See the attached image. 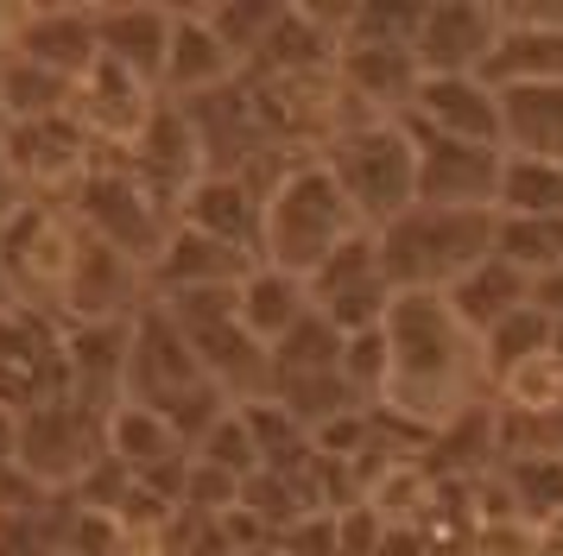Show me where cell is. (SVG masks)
Returning a JSON list of instances; mask_svg holds the SVG:
<instances>
[{"mask_svg": "<svg viewBox=\"0 0 563 556\" xmlns=\"http://www.w3.org/2000/svg\"><path fill=\"white\" fill-rule=\"evenodd\" d=\"M380 335H386V392L374 411L411 418L418 430L437 436L443 424H456L462 411L494 399L482 342L456 323V310L437 291H399Z\"/></svg>", "mask_w": 563, "mask_h": 556, "instance_id": "6da1fadb", "label": "cell"}, {"mask_svg": "<svg viewBox=\"0 0 563 556\" xmlns=\"http://www.w3.org/2000/svg\"><path fill=\"white\" fill-rule=\"evenodd\" d=\"M355 234H367L355 215V202L342 197V184L335 171L305 152V158H291L279 177H273V190L260 202V266H279V273L305 278L330 259L335 247H349Z\"/></svg>", "mask_w": 563, "mask_h": 556, "instance_id": "7a4b0ae2", "label": "cell"}, {"mask_svg": "<svg viewBox=\"0 0 563 556\" xmlns=\"http://www.w3.org/2000/svg\"><path fill=\"white\" fill-rule=\"evenodd\" d=\"M374 253H380V273L399 291H450L468 266H482L494 253V215L482 209H424L411 202L399 222H386L374 234Z\"/></svg>", "mask_w": 563, "mask_h": 556, "instance_id": "3957f363", "label": "cell"}, {"mask_svg": "<svg viewBox=\"0 0 563 556\" xmlns=\"http://www.w3.org/2000/svg\"><path fill=\"white\" fill-rule=\"evenodd\" d=\"M317 158L335 171L367 234H380L418 202V140L406 121H342Z\"/></svg>", "mask_w": 563, "mask_h": 556, "instance_id": "277c9868", "label": "cell"}, {"mask_svg": "<svg viewBox=\"0 0 563 556\" xmlns=\"http://www.w3.org/2000/svg\"><path fill=\"white\" fill-rule=\"evenodd\" d=\"M64 209L77 215V227L89 241L114 247L121 259H133V266H153L158 247H165L172 227H178V209L165 197H153L121 158H102V165L77 184V197L64 202Z\"/></svg>", "mask_w": 563, "mask_h": 556, "instance_id": "5b68a950", "label": "cell"}, {"mask_svg": "<svg viewBox=\"0 0 563 556\" xmlns=\"http://www.w3.org/2000/svg\"><path fill=\"white\" fill-rule=\"evenodd\" d=\"M77 253H82V227L64 202H38L20 197L0 222V259L20 285V303H38V310H57L64 285L77 273Z\"/></svg>", "mask_w": 563, "mask_h": 556, "instance_id": "8992f818", "label": "cell"}, {"mask_svg": "<svg viewBox=\"0 0 563 556\" xmlns=\"http://www.w3.org/2000/svg\"><path fill=\"white\" fill-rule=\"evenodd\" d=\"M0 158H7L13 190L20 197H38V202H70L82 177L102 165L96 140L70 121V108L64 114H38V121H20V126H0Z\"/></svg>", "mask_w": 563, "mask_h": 556, "instance_id": "52a82bcc", "label": "cell"}, {"mask_svg": "<svg viewBox=\"0 0 563 556\" xmlns=\"http://www.w3.org/2000/svg\"><path fill=\"white\" fill-rule=\"evenodd\" d=\"M70 399L64 374V316L38 303H13L0 316V404L7 411H38V404Z\"/></svg>", "mask_w": 563, "mask_h": 556, "instance_id": "ba28073f", "label": "cell"}, {"mask_svg": "<svg viewBox=\"0 0 563 556\" xmlns=\"http://www.w3.org/2000/svg\"><path fill=\"white\" fill-rule=\"evenodd\" d=\"M102 462V418L82 411L77 399L38 404L20 418V475H32L45 493H77L89 468Z\"/></svg>", "mask_w": 563, "mask_h": 556, "instance_id": "9c48e42d", "label": "cell"}, {"mask_svg": "<svg viewBox=\"0 0 563 556\" xmlns=\"http://www.w3.org/2000/svg\"><path fill=\"white\" fill-rule=\"evenodd\" d=\"M158 101H165V96H158L153 82H140L133 70H121V64L96 57V64L77 76V89H70V121L96 140V152H102V158H128L133 140L153 126Z\"/></svg>", "mask_w": 563, "mask_h": 556, "instance_id": "30bf717a", "label": "cell"}, {"mask_svg": "<svg viewBox=\"0 0 563 556\" xmlns=\"http://www.w3.org/2000/svg\"><path fill=\"white\" fill-rule=\"evenodd\" d=\"M310 310L330 316L342 335H367V329L386 323L393 310V285L380 273V253H374V234H355L349 247H335L317 273H310Z\"/></svg>", "mask_w": 563, "mask_h": 556, "instance_id": "8fae6325", "label": "cell"}, {"mask_svg": "<svg viewBox=\"0 0 563 556\" xmlns=\"http://www.w3.org/2000/svg\"><path fill=\"white\" fill-rule=\"evenodd\" d=\"M507 32V7H482V0H443L418 13L411 32V57L424 76H482L494 45Z\"/></svg>", "mask_w": 563, "mask_h": 556, "instance_id": "7c38bea8", "label": "cell"}, {"mask_svg": "<svg viewBox=\"0 0 563 556\" xmlns=\"http://www.w3.org/2000/svg\"><path fill=\"white\" fill-rule=\"evenodd\" d=\"M406 126L418 140H456V146H500V89L482 76H424L406 108Z\"/></svg>", "mask_w": 563, "mask_h": 556, "instance_id": "4fadbf2b", "label": "cell"}, {"mask_svg": "<svg viewBox=\"0 0 563 556\" xmlns=\"http://www.w3.org/2000/svg\"><path fill=\"white\" fill-rule=\"evenodd\" d=\"M241 82V57L222 45V32L209 25L203 7H178L172 13V45H165V70H158V96L190 108Z\"/></svg>", "mask_w": 563, "mask_h": 556, "instance_id": "5bb4252c", "label": "cell"}, {"mask_svg": "<svg viewBox=\"0 0 563 556\" xmlns=\"http://www.w3.org/2000/svg\"><path fill=\"white\" fill-rule=\"evenodd\" d=\"M102 455L128 480L153 487V493L172 475H184V468H190V443L165 424V411H153V404H140V399H121L102 418Z\"/></svg>", "mask_w": 563, "mask_h": 556, "instance_id": "9a60e30c", "label": "cell"}, {"mask_svg": "<svg viewBox=\"0 0 563 556\" xmlns=\"http://www.w3.org/2000/svg\"><path fill=\"white\" fill-rule=\"evenodd\" d=\"M190 386H209L203 367H197V354L184 342V329L146 303L140 316H133V348H128V399L140 404H172L184 399Z\"/></svg>", "mask_w": 563, "mask_h": 556, "instance_id": "2e32d148", "label": "cell"}, {"mask_svg": "<svg viewBox=\"0 0 563 556\" xmlns=\"http://www.w3.org/2000/svg\"><path fill=\"white\" fill-rule=\"evenodd\" d=\"M411 140H418V133H411ZM500 158H507V152H494V146L418 140V202H424V209H482V215H494Z\"/></svg>", "mask_w": 563, "mask_h": 556, "instance_id": "e0dca14e", "label": "cell"}, {"mask_svg": "<svg viewBox=\"0 0 563 556\" xmlns=\"http://www.w3.org/2000/svg\"><path fill=\"white\" fill-rule=\"evenodd\" d=\"M0 20L13 25V38H0V45L32 57L38 70L64 76L70 89L102 57V45H96V7H32V13H0Z\"/></svg>", "mask_w": 563, "mask_h": 556, "instance_id": "ac0fdd59", "label": "cell"}, {"mask_svg": "<svg viewBox=\"0 0 563 556\" xmlns=\"http://www.w3.org/2000/svg\"><path fill=\"white\" fill-rule=\"evenodd\" d=\"M128 348L133 323H64V374H70V399L82 411L108 418L128 399Z\"/></svg>", "mask_w": 563, "mask_h": 556, "instance_id": "d6986e66", "label": "cell"}, {"mask_svg": "<svg viewBox=\"0 0 563 556\" xmlns=\"http://www.w3.org/2000/svg\"><path fill=\"white\" fill-rule=\"evenodd\" d=\"M254 266H260L254 253L222 247V241H209V234L178 222L172 241L158 247V259L146 266V291H153V303L184 298V291H229V285H241Z\"/></svg>", "mask_w": 563, "mask_h": 556, "instance_id": "ffe728a7", "label": "cell"}, {"mask_svg": "<svg viewBox=\"0 0 563 556\" xmlns=\"http://www.w3.org/2000/svg\"><path fill=\"white\" fill-rule=\"evenodd\" d=\"M260 184L247 171H203L190 184V197H184L178 222L209 234V241H222V247H241L260 259Z\"/></svg>", "mask_w": 563, "mask_h": 556, "instance_id": "44dd1931", "label": "cell"}, {"mask_svg": "<svg viewBox=\"0 0 563 556\" xmlns=\"http://www.w3.org/2000/svg\"><path fill=\"white\" fill-rule=\"evenodd\" d=\"M172 13L178 7H96V45L108 64L133 70L140 82L158 89L165 70V45H172Z\"/></svg>", "mask_w": 563, "mask_h": 556, "instance_id": "7402d4cb", "label": "cell"}, {"mask_svg": "<svg viewBox=\"0 0 563 556\" xmlns=\"http://www.w3.org/2000/svg\"><path fill=\"white\" fill-rule=\"evenodd\" d=\"M234 316H241V329L254 335L260 348L273 354L310 316V285L279 273V266H254V273L234 285Z\"/></svg>", "mask_w": 563, "mask_h": 556, "instance_id": "603a6c76", "label": "cell"}, {"mask_svg": "<svg viewBox=\"0 0 563 556\" xmlns=\"http://www.w3.org/2000/svg\"><path fill=\"white\" fill-rule=\"evenodd\" d=\"M443 303H450V310H456V323L482 342L494 323H507L512 310H526V303H532V278L512 273L507 259H494V253H487L482 266H468V273L443 291Z\"/></svg>", "mask_w": 563, "mask_h": 556, "instance_id": "cb8c5ba5", "label": "cell"}, {"mask_svg": "<svg viewBox=\"0 0 563 556\" xmlns=\"http://www.w3.org/2000/svg\"><path fill=\"white\" fill-rule=\"evenodd\" d=\"M500 146L526 158H563V82L500 89Z\"/></svg>", "mask_w": 563, "mask_h": 556, "instance_id": "d4e9b609", "label": "cell"}, {"mask_svg": "<svg viewBox=\"0 0 563 556\" xmlns=\"http://www.w3.org/2000/svg\"><path fill=\"white\" fill-rule=\"evenodd\" d=\"M70 108V82L52 70H38L32 57L0 45V126L38 121V114H64Z\"/></svg>", "mask_w": 563, "mask_h": 556, "instance_id": "484cf974", "label": "cell"}, {"mask_svg": "<svg viewBox=\"0 0 563 556\" xmlns=\"http://www.w3.org/2000/svg\"><path fill=\"white\" fill-rule=\"evenodd\" d=\"M494 215H563V158L507 152V158H500Z\"/></svg>", "mask_w": 563, "mask_h": 556, "instance_id": "4316f807", "label": "cell"}, {"mask_svg": "<svg viewBox=\"0 0 563 556\" xmlns=\"http://www.w3.org/2000/svg\"><path fill=\"white\" fill-rule=\"evenodd\" d=\"M494 259L544 278L563 266V215H494Z\"/></svg>", "mask_w": 563, "mask_h": 556, "instance_id": "83f0119b", "label": "cell"}, {"mask_svg": "<svg viewBox=\"0 0 563 556\" xmlns=\"http://www.w3.org/2000/svg\"><path fill=\"white\" fill-rule=\"evenodd\" d=\"M342 348H349V335L330 316L310 310L305 323L273 348V379H330V374H342Z\"/></svg>", "mask_w": 563, "mask_h": 556, "instance_id": "f1b7e54d", "label": "cell"}, {"mask_svg": "<svg viewBox=\"0 0 563 556\" xmlns=\"http://www.w3.org/2000/svg\"><path fill=\"white\" fill-rule=\"evenodd\" d=\"M507 500H512V519L526 525H551L563 512V455H512L507 462Z\"/></svg>", "mask_w": 563, "mask_h": 556, "instance_id": "f546056e", "label": "cell"}, {"mask_svg": "<svg viewBox=\"0 0 563 556\" xmlns=\"http://www.w3.org/2000/svg\"><path fill=\"white\" fill-rule=\"evenodd\" d=\"M538 354H551V316L526 303V310H512L507 323H494L482 335V360H487V379H507L512 367H526Z\"/></svg>", "mask_w": 563, "mask_h": 556, "instance_id": "4dcf8cb0", "label": "cell"}, {"mask_svg": "<svg viewBox=\"0 0 563 556\" xmlns=\"http://www.w3.org/2000/svg\"><path fill=\"white\" fill-rule=\"evenodd\" d=\"M190 455H197L203 468H216V475L241 480V487L260 475V449H254V430H247V418H241V404H229V411L203 430V443H197Z\"/></svg>", "mask_w": 563, "mask_h": 556, "instance_id": "1f68e13d", "label": "cell"}, {"mask_svg": "<svg viewBox=\"0 0 563 556\" xmlns=\"http://www.w3.org/2000/svg\"><path fill=\"white\" fill-rule=\"evenodd\" d=\"M532 303L551 316V323H563V266L558 273H544V278H532Z\"/></svg>", "mask_w": 563, "mask_h": 556, "instance_id": "d6a6232c", "label": "cell"}, {"mask_svg": "<svg viewBox=\"0 0 563 556\" xmlns=\"http://www.w3.org/2000/svg\"><path fill=\"white\" fill-rule=\"evenodd\" d=\"M13 462H20V411L0 404V468H13Z\"/></svg>", "mask_w": 563, "mask_h": 556, "instance_id": "836d02e7", "label": "cell"}, {"mask_svg": "<svg viewBox=\"0 0 563 556\" xmlns=\"http://www.w3.org/2000/svg\"><path fill=\"white\" fill-rule=\"evenodd\" d=\"M20 303V285H13V273H7V259H0V316Z\"/></svg>", "mask_w": 563, "mask_h": 556, "instance_id": "e575fe53", "label": "cell"}, {"mask_svg": "<svg viewBox=\"0 0 563 556\" xmlns=\"http://www.w3.org/2000/svg\"><path fill=\"white\" fill-rule=\"evenodd\" d=\"M551 354L563 360V323H551Z\"/></svg>", "mask_w": 563, "mask_h": 556, "instance_id": "d590c367", "label": "cell"}]
</instances>
